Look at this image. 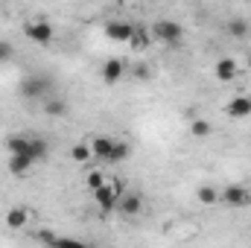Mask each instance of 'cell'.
<instances>
[{
	"label": "cell",
	"instance_id": "obj_25",
	"mask_svg": "<svg viewBox=\"0 0 251 248\" xmlns=\"http://www.w3.org/2000/svg\"><path fill=\"white\" fill-rule=\"evenodd\" d=\"M134 76H137V79H149V67H146V64H137V67H134Z\"/></svg>",
	"mask_w": 251,
	"mask_h": 248
},
{
	"label": "cell",
	"instance_id": "obj_10",
	"mask_svg": "<svg viewBox=\"0 0 251 248\" xmlns=\"http://www.w3.org/2000/svg\"><path fill=\"white\" fill-rule=\"evenodd\" d=\"M91 152H94V158L108 161V158H111V152H114V140H111L108 134H100V137H94V140H91Z\"/></svg>",
	"mask_w": 251,
	"mask_h": 248
},
{
	"label": "cell",
	"instance_id": "obj_14",
	"mask_svg": "<svg viewBox=\"0 0 251 248\" xmlns=\"http://www.w3.org/2000/svg\"><path fill=\"white\" fill-rule=\"evenodd\" d=\"M149 41H152V38H149V32H146V29H140V26H134V35L128 38V47H131L134 53H143V50L149 47Z\"/></svg>",
	"mask_w": 251,
	"mask_h": 248
},
{
	"label": "cell",
	"instance_id": "obj_9",
	"mask_svg": "<svg viewBox=\"0 0 251 248\" xmlns=\"http://www.w3.org/2000/svg\"><path fill=\"white\" fill-rule=\"evenodd\" d=\"M225 114H228V117H234V120L251 117V97H234V99L225 105Z\"/></svg>",
	"mask_w": 251,
	"mask_h": 248
},
{
	"label": "cell",
	"instance_id": "obj_8",
	"mask_svg": "<svg viewBox=\"0 0 251 248\" xmlns=\"http://www.w3.org/2000/svg\"><path fill=\"white\" fill-rule=\"evenodd\" d=\"M237 73H240V67H237V59H231V56H225L213 64V76L219 82H231V79H237Z\"/></svg>",
	"mask_w": 251,
	"mask_h": 248
},
{
	"label": "cell",
	"instance_id": "obj_3",
	"mask_svg": "<svg viewBox=\"0 0 251 248\" xmlns=\"http://www.w3.org/2000/svg\"><path fill=\"white\" fill-rule=\"evenodd\" d=\"M219 201L228 204V207H246V204H251V190H246L240 184H231L219 193Z\"/></svg>",
	"mask_w": 251,
	"mask_h": 248
},
{
	"label": "cell",
	"instance_id": "obj_12",
	"mask_svg": "<svg viewBox=\"0 0 251 248\" xmlns=\"http://www.w3.org/2000/svg\"><path fill=\"white\" fill-rule=\"evenodd\" d=\"M117 207H120V213H123V216H134V213H140L143 198H140L137 193H123V196H120V201H117Z\"/></svg>",
	"mask_w": 251,
	"mask_h": 248
},
{
	"label": "cell",
	"instance_id": "obj_2",
	"mask_svg": "<svg viewBox=\"0 0 251 248\" xmlns=\"http://www.w3.org/2000/svg\"><path fill=\"white\" fill-rule=\"evenodd\" d=\"M152 38L161 41V44H178V41L184 38V29H181V24H176V21H158V24L152 26Z\"/></svg>",
	"mask_w": 251,
	"mask_h": 248
},
{
	"label": "cell",
	"instance_id": "obj_18",
	"mask_svg": "<svg viewBox=\"0 0 251 248\" xmlns=\"http://www.w3.org/2000/svg\"><path fill=\"white\" fill-rule=\"evenodd\" d=\"M196 198H199L204 207H213V204H219V190H216V187H199Z\"/></svg>",
	"mask_w": 251,
	"mask_h": 248
},
{
	"label": "cell",
	"instance_id": "obj_22",
	"mask_svg": "<svg viewBox=\"0 0 251 248\" xmlns=\"http://www.w3.org/2000/svg\"><path fill=\"white\" fill-rule=\"evenodd\" d=\"M190 131H193V137H207L210 134V123L207 120H193L190 123Z\"/></svg>",
	"mask_w": 251,
	"mask_h": 248
},
{
	"label": "cell",
	"instance_id": "obj_7",
	"mask_svg": "<svg viewBox=\"0 0 251 248\" xmlns=\"http://www.w3.org/2000/svg\"><path fill=\"white\" fill-rule=\"evenodd\" d=\"M123 76H126V62L123 59H108V62L102 64V82H105V85H117Z\"/></svg>",
	"mask_w": 251,
	"mask_h": 248
},
{
	"label": "cell",
	"instance_id": "obj_21",
	"mask_svg": "<svg viewBox=\"0 0 251 248\" xmlns=\"http://www.w3.org/2000/svg\"><path fill=\"white\" fill-rule=\"evenodd\" d=\"M44 114H50V117H64V114H67V102H64V99H50V102L44 105Z\"/></svg>",
	"mask_w": 251,
	"mask_h": 248
},
{
	"label": "cell",
	"instance_id": "obj_4",
	"mask_svg": "<svg viewBox=\"0 0 251 248\" xmlns=\"http://www.w3.org/2000/svg\"><path fill=\"white\" fill-rule=\"evenodd\" d=\"M24 32H26V38H32L35 44H50L53 35H56V29H53L50 21H32V24L24 26Z\"/></svg>",
	"mask_w": 251,
	"mask_h": 248
},
{
	"label": "cell",
	"instance_id": "obj_16",
	"mask_svg": "<svg viewBox=\"0 0 251 248\" xmlns=\"http://www.w3.org/2000/svg\"><path fill=\"white\" fill-rule=\"evenodd\" d=\"M26 155H29L32 161H44V158H47V140H41V137H29V149H26Z\"/></svg>",
	"mask_w": 251,
	"mask_h": 248
},
{
	"label": "cell",
	"instance_id": "obj_15",
	"mask_svg": "<svg viewBox=\"0 0 251 248\" xmlns=\"http://www.w3.org/2000/svg\"><path fill=\"white\" fill-rule=\"evenodd\" d=\"M6 149H9V155H12V152H24V155H26V149H29V134H12V137H6Z\"/></svg>",
	"mask_w": 251,
	"mask_h": 248
},
{
	"label": "cell",
	"instance_id": "obj_5",
	"mask_svg": "<svg viewBox=\"0 0 251 248\" xmlns=\"http://www.w3.org/2000/svg\"><path fill=\"white\" fill-rule=\"evenodd\" d=\"M47 88H50V79H47V76H26V79L21 82V94H24V97H29V99L41 97Z\"/></svg>",
	"mask_w": 251,
	"mask_h": 248
},
{
	"label": "cell",
	"instance_id": "obj_19",
	"mask_svg": "<svg viewBox=\"0 0 251 248\" xmlns=\"http://www.w3.org/2000/svg\"><path fill=\"white\" fill-rule=\"evenodd\" d=\"M131 155V146L123 143V140H114V152H111V158H108V164H117V161H126Z\"/></svg>",
	"mask_w": 251,
	"mask_h": 248
},
{
	"label": "cell",
	"instance_id": "obj_23",
	"mask_svg": "<svg viewBox=\"0 0 251 248\" xmlns=\"http://www.w3.org/2000/svg\"><path fill=\"white\" fill-rule=\"evenodd\" d=\"M85 184H88V190H97V187L105 184V175H102L100 170H94V173H88V175H85Z\"/></svg>",
	"mask_w": 251,
	"mask_h": 248
},
{
	"label": "cell",
	"instance_id": "obj_17",
	"mask_svg": "<svg viewBox=\"0 0 251 248\" xmlns=\"http://www.w3.org/2000/svg\"><path fill=\"white\" fill-rule=\"evenodd\" d=\"M91 158H94V152H91L88 143H76V146H70V161H76V164H88Z\"/></svg>",
	"mask_w": 251,
	"mask_h": 248
},
{
	"label": "cell",
	"instance_id": "obj_20",
	"mask_svg": "<svg viewBox=\"0 0 251 248\" xmlns=\"http://www.w3.org/2000/svg\"><path fill=\"white\" fill-rule=\"evenodd\" d=\"M249 21H243V18H234V21H231V24H228V32H231V35H234V38H246V35H249Z\"/></svg>",
	"mask_w": 251,
	"mask_h": 248
},
{
	"label": "cell",
	"instance_id": "obj_1",
	"mask_svg": "<svg viewBox=\"0 0 251 248\" xmlns=\"http://www.w3.org/2000/svg\"><path fill=\"white\" fill-rule=\"evenodd\" d=\"M120 196H123V187H120V181H114V178H105V184L94 190V198H97V204H100L102 210L117 207Z\"/></svg>",
	"mask_w": 251,
	"mask_h": 248
},
{
	"label": "cell",
	"instance_id": "obj_11",
	"mask_svg": "<svg viewBox=\"0 0 251 248\" xmlns=\"http://www.w3.org/2000/svg\"><path fill=\"white\" fill-rule=\"evenodd\" d=\"M32 164H35V161H32L29 155H24V152H12V155H9V173H12V175H26V173L32 170Z\"/></svg>",
	"mask_w": 251,
	"mask_h": 248
},
{
	"label": "cell",
	"instance_id": "obj_13",
	"mask_svg": "<svg viewBox=\"0 0 251 248\" xmlns=\"http://www.w3.org/2000/svg\"><path fill=\"white\" fill-rule=\"evenodd\" d=\"M26 222H29V210H26V207H12V210H6V225H9L12 231H21Z\"/></svg>",
	"mask_w": 251,
	"mask_h": 248
},
{
	"label": "cell",
	"instance_id": "obj_6",
	"mask_svg": "<svg viewBox=\"0 0 251 248\" xmlns=\"http://www.w3.org/2000/svg\"><path fill=\"white\" fill-rule=\"evenodd\" d=\"M131 35H134V24H126V21H108L105 24V38H111V41H126L128 44Z\"/></svg>",
	"mask_w": 251,
	"mask_h": 248
},
{
	"label": "cell",
	"instance_id": "obj_24",
	"mask_svg": "<svg viewBox=\"0 0 251 248\" xmlns=\"http://www.w3.org/2000/svg\"><path fill=\"white\" fill-rule=\"evenodd\" d=\"M12 56H15V47L9 41H0V62H9Z\"/></svg>",
	"mask_w": 251,
	"mask_h": 248
}]
</instances>
